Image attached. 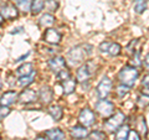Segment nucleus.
Masks as SVG:
<instances>
[{
	"label": "nucleus",
	"mask_w": 149,
	"mask_h": 140,
	"mask_svg": "<svg viewBox=\"0 0 149 140\" xmlns=\"http://www.w3.org/2000/svg\"><path fill=\"white\" fill-rule=\"evenodd\" d=\"M20 30H22V29H21V27H19V29H16V30H15V29H14V30L11 31V34H17V32H20Z\"/></svg>",
	"instance_id": "4c0bfd02"
},
{
	"label": "nucleus",
	"mask_w": 149,
	"mask_h": 140,
	"mask_svg": "<svg viewBox=\"0 0 149 140\" xmlns=\"http://www.w3.org/2000/svg\"><path fill=\"white\" fill-rule=\"evenodd\" d=\"M128 140H141V138H139V134L136 130H130L128 135Z\"/></svg>",
	"instance_id": "72a5a7b5"
},
{
	"label": "nucleus",
	"mask_w": 149,
	"mask_h": 140,
	"mask_svg": "<svg viewBox=\"0 0 149 140\" xmlns=\"http://www.w3.org/2000/svg\"><path fill=\"white\" fill-rule=\"evenodd\" d=\"M76 88V81L72 78H68L66 81H62V89H63V93L66 96L71 94V93L74 91Z\"/></svg>",
	"instance_id": "a211bd4d"
},
{
	"label": "nucleus",
	"mask_w": 149,
	"mask_h": 140,
	"mask_svg": "<svg viewBox=\"0 0 149 140\" xmlns=\"http://www.w3.org/2000/svg\"><path fill=\"white\" fill-rule=\"evenodd\" d=\"M17 99V94L15 91H8L0 97V105L9 107L13 103H15V100Z\"/></svg>",
	"instance_id": "ddd939ff"
},
{
	"label": "nucleus",
	"mask_w": 149,
	"mask_h": 140,
	"mask_svg": "<svg viewBox=\"0 0 149 140\" xmlns=\"http://www.w3.org/2000/svg\"><path fill=\"white\" fill-rule=\"evenodd\" d=\"M120 45L117 42H109V41H104L100 45V51L102 53H108L109 56H118L120 53Z\"/></svg>",
	"instance_id": "39448f33"
},
{
	"label": "nucleus",
	"mask_w": 149,
	"mask_h": 140,
	"mask_svg": "<svg viewBox=\"0 0 149 140\" xmlns=\"http://www.w3.org/2000/svg\"><path fill=\"white\" fill-rule=\"evenodd\" d=\"M35 140H47V139H45L44 137H39V138H36Z\"/></svg>",
	"instance_id": "a19ab883"
},
{
	"label": "nucleus",
	"mask_w": 149,
	"mask_h": 140,
	"mask_svg": "<svg viewBox=\"0 0 149 140\" xmlns=\"http://www.w3.org/2000/svg\"><path fill=\"white\" fill-rule=\"evenodd\" d=\"M46 4H47V9L50 11H55L56 9H57V3H56V0H49Z\"/></svg>",
	"instance_id": "473e14b6"
},
{
	"label": "nucleus",
	"mask_w": 149,
	"mask_h": 140,
	"mask_svg": "<svg viewBox=\"0 0 149 140\" xmlns=\"http://www.w3.org/2000/svg\"><path fill=\"white\" fill-rule=\"evenodd\" d=\"M137 105L139 108H146V107H148L149 105V96L142 93V94L137 98Z\"/></svg>",
	"instance_id": "393cba45"
},
{
	"label": "nucleus",
	"mask_w": 149,
	"mask_h": 140,
	"mask_svg": "<svg viewBox=\"0 0 149 140\" xmlns=\"http://www.w3.org/2000/svg\"><path fill=\"white\" fill-rule=\"evenodd\" d=\"M0 139H1V137H0Z\"/></svg>",
	"instance_id": "37998d69"
},
{
	"label": "nucleus",
	"mask_w": 149,
	"mask_h": 140,
	"mask_svg": "<svg viewBox=\"0 0 149 140\" xmlns=\"http://www.w3.org/2000/svg\"><path fill=\"white\" fill-rule=\"evenodd\" d=\"M128 92H129V87L123 86V85H122V86H118V87H117V91H116L117 96L120 97V98H123L124 96H127Z\"/></svg>",
	"instance_id": "c756f323"
},
{
	"label": "nucleus",
	"mask_w": 149,
	"mask_h": 140,
	"mask_svg": "<svg viewBox=\"0 0 149 140\" xmlns=\"http://www.w3.org/2000/svg\"><path fill=\"white\" fill-rule=\"evenodd\" d=\"M27 56H29V52H27L26 55H24V56H21V57H20V58H19V60H17V61H22V60H24V58H26V57H27Z\"/></svg>",
	"instance_id": "58836bf2"
},
{
	"label": "nucleus",
	"mask_w": 149,
	"mask_h": 140,
	"mask_svg": "<svg viewBox=\"0 0 149 140\" xmlns=\"http://www.w3.org/2000/svg\"><path fill=\"white\" fill-rule=\"evenodd\" d=\"M54 24H55V17L51 14H45L39 20V25L41 27H51Z\"/></svg>",
	"instance_id": "aec40b11"
},
{
	"label": "nucleus",
	"mask_w": 149,
	"mask_h": 140,
	"mask_svg": "<svg viewBox=\"0 0 149 140\" xmlns=\"http://www.w3.org/2000/svg\"><path fill=\"white\" fill-rule=\"evenodd\" d=\"M45 134L49 138V140H63L65 139V134L60 129H50Z\"/></svg>",
	"instance_id": "6ab92c4d"
},
{
	"label": "nucleus",
	"mask_w": 149,
	"mask_h": 140,
	"mask_svg": "<svg viewBox=\"0 0 149 140\" xmlns=\"http://www.w3.org/2000/svg\"><path fill=\"white\" fill-rule=\"evenodd\" d=\"M44 41L50 45H57L61 41V34L55 29H49V30H46L44 35Z\"/></svg>",
	"instance_id": "f8f14e48"
},
{
	"label": "nucleus",
	"mask_w": 149,
	"mask_h": 140,
	"mask_svg": "<svg viewBox=\"0 0 149 140\" xmlns=\"http://www.w3.org/2000/svg\"><path fill=\"white\" fill-rule=\"evenodd\" d=\"M143 86H144V88H149V74H147L146 77L143 78Z\"/></svg>",
	"instance_id": "f704fd0d"
},
{
	"label": "nucleus",
	"mask_w": 149,
	"mask_h": 140,
	"mask_svg": "<svg viewBox=\"0 0 149 140\" xmlns=\"http://www.w3.org/2000/svg\"><path fill=\"white\" fill-rule=\"evenodd\" d=\"M49 67L55 74H58L60 72L66 68V61H65V58L61 57V56H56V57H52L49 61Z\"/></svg>",
	"instance_id": "6e6552de"
},
{
	"label": "nucleus",
	"mask_w": 149,
	"mask_h": 140,
	"mask_svg": "<svg viewBox=\"0 0 149 140\" xmlns=\"http://www.w3.org/2000/svg\"><path fill=\"white\" fill-rule=\"evenodd\" d=\"M45 6V0H32L31 3V12L32 14H39L42 11Z\"/></svg>",
	"instance_id": "b1692460"
},
{
	"label": "nucleus",
	"mask_w": 149,
	"mask_h": 140,
	"mask_svg": "<svg viewBox=\"0 0 149 140\" xmlns=\"http://www.w3.org/2000/svg\"><path fill=\"white\" fill-rule=\"evenodd\" d=\"M71 135L72 138L74 139H83L88 137V130L86 127H83V125H74V127L71 128Z\"/></svg>",
	"instance_id": "2eb2a0df"
},
{
	"label": "nucleus",
	"mask_w": 149,
	"mask_h": 140,
	"mask_svg": "<svg viewBox=\"0 0 149 140\" xmlns=\"http://www.w3.org/2000/svg\"><path fill=\"white\" fill-rule=\"evenodd\" d=\"M88 138H90V140H106V134L101 130H95L88 135Z\"/></svg>",
	"instance_id": "cd10ccee"
},
{
	"label": "nucleus",
	"mask_w": 149,
	"mask_h": 140,
	"mask_svg": "<svg viewBox=\"0 0 149 140\" xmlns=\"http://www.w3.org/2000/svg\"><path fill=\"white\" fill-rule=\"evenodd\" d=\"M37 100V93L34 91V89H27L22 91L19 96V102L22 104H29V103H34V102Z\"/></svg>",
	"instance_id": "9b49d317"
},
{
	"label": "nucleus",
	"mask_w": 149,
	"mask_h": 140,
	"mask_svg": "<svg viewBox=\"0 0 149 140\" xmlns=\"http://www.w3.org/2000/svg\"><path fill=\"white\" fill-rule=\"evenodd\" d=\"M130 64H132L133 67H137V66H141V64H142V61H141V51H139V50L133 55L132 61H130Z\"/></svg>",
	"instance_id": "c85d7f7f"
},
{
	"label": "nucleus",
	"mask_w": 149,
	"mask_h": 140,
	"mask_svg": "<svg viewBox=\"0 0 149 140\" xmlns=\"http://www.w3.org/2000/svg\"><path fill=\"white\" fill-rule=\"evenodd\" d=\"M138 76H139V72L137 71V68L133 66H129V64L128 66H124L118 73V78H119L120 83L127 87L134 86Z\"/></svg>",
	"instance_id": "f257e3e1"
},
{
	"label": "nucleus",
	"mask_w": 149,
	"mask_h": 140,
	"mask_svg": "<svg viewBox=\"0 0 149 140\" xmlns=\"http://www.w3.org/2000/svg\"><path fill=\"white\" fill-rule=\"evenodd\" d=\"M34 76H35V72L30 74V76H24V77H20L19 78V85L22 86V87H26L31 85L32 82H34Z\"/></svg>",
	"instance_id": "bb28decb"
},
{
	"label": "nucleus",
	"mask_w": 149,
	"mask_h": 140,
	"mask_svg": "<svg viewBox=\"0 0 149 140\" xmlns=\"http://www.w3.org/2000/svg\"><path fill=\"white\" fill-rule=\"evenodd\" d=\"M3 21H4V17L1 16V14H0V26L3 25Z\"/></svg>",
	"instance_id": "ea45409f"
},
{
	"label": "nucleus",
	"mask_w": 149,
	"mask_h": 140,
	"mask_svg": "<svg viewBox=\"0 0 149 140\" xmlns=\"http://www.w3.org/2000/svg\"><path fill=\"white\" fill-rule=\"evenodd\" d=\"M142 93H144V94H147V96H149V88H143V91H142Z\"/></svg>",
	"instance_id": "e433bc0d"
},
{
	"label": "nucleus",
	"mask_w": 149,
	"mask_h": 140,
	"mask_svg": "<svg viewBox=\"0 0 149 140\" xmlns=\"http://www.w3.org/2000/svg\"><path fill=\"white\" fill-rule=\"evenodd\" d=\"M0 14L6 20H14V19H16L19 16L17 9L14 5H10V4H5V5L0 8Z\"/></svg>",
	"instance_id": "9d476101"
},
{
	"label": "nucleus",
	"mask_w": 149,
	"mask_h": 140,
	"mask_svg": "<svg viewBox=\"0 0 149 140\" xmlns=\"http://www.w3.org/2000/svg\"><path fill=\"white\" fill-rule=\"evenodd\" d=\"M147 3L148 0H136L134 1V10L138 14H142L147 9Z\"/></svg>",
	"instance_id": "a878e982"
},
{
	"label": "nucleus",
	"mask_w": 149,
	"mask_h": 140,
	"mask_svg": "<svg viewBox=\"0 0 149 140\" xmlns=\"http://www.w3.org/2000/svg\"><path fill=\"white\" fill-rule=\"evenodd\" d=\"M0 120H1V119H0Z\"/></svg>",
	"instance_id": "c03bdc74"
},
{
	"label": "nucleus",
	"mask_w": 149,
	"mask_h": 140,
	"mask_svg": "<svg viewBox=\"0 0 149 140\" xmlns=\"http://www.w3.org/2000/svg\"><path fill=\"white\" fill-rule=\"evenodd\" d=\"M52 97H54V92H52V89H51L49 86L41 87L39 98H40V100L44 104H50L51 100H52Z\"/></svg>",
	"instance_id": "4468645a"
},
{
	"label": "nucleus",
	"mask_w": 149,
	"mask_h": 140,
	"mask_svg": "<svg viewBox=\"0 0 149 140\" xmlns=\"http://www.w3.org/2000/svg\"><path fill=\"white\" fill-rule=\"evenodd\" d=\"M85 47L86 46H77V47L72 49L68 52V56H67L68 61L71 62L72 64H77V63L82 62V60L86 57V55L90 53V52H85V51H83Z\"/></svg>",
	"instance_id": "20e7f679"
},
{
	"label": "nucleus",
	"mask_w": 149,
	"mask_h": 140,
	"mask_svg": "<svg viewBox=\"0 0 149 140\" xmlns=\"http://www.w3.org/2000/svg\"><path fill=\"white\" fill-rule=\"evenodd\" d=\"M93 63L92 62H88L86 64H83V66H81L80 68H78V71H77V81L78 82H86L88 81V78H90L92 76V73H93Z\"/></svg>",
	"instance_id": "1a4fd4ad"
},
{
	"label": "nucleus",
	"mask_w": 149,
	"mask_h": 140,
	"mask_svg": "<svg viewBox=\"0 0 149 140\" xmlns=\"http://www.w3.org/2000/svg\"><path fill=\"white\" fill-rule=\"evenodd\" d=\"M96 110L100 115H102L103 118H108V116L113 115L114 113V104L109 100L102 99L96 104Z\"/></svg>",
	"instance_id": "7ed1b4c3"
},
{
	"label": "nucleus",
	"mask_w": 149,
	"mask_h": 140,
	"mask_svg": "<svg viewBox=\"0 0 149 140\" xmlns=\"http://www.w3.org/2000/svg\"><path fill=\"white\" fill-rule=\"evenodd\" d=\"M34 72H35L34 71V66H32V63H30V62L21 64V66L16 69V74H17L19 77L30 76V74H32Z\"/></svg>",
	"instance_id": "dca6fc26"
},
{
	"label": "nucleus",
	"mask_w": 149,
	"mask_h": 140,
	"mask_svg": "<svg viewBox=\"0 0 149 140\" xmlns=\"http://www.w3.org/2000/svg\"><path fill=\"white\" fill-rule=\"evenodd\" d=\"M125 120V115L122 113V112H117L113 115H111L108 119L103 123L104 130H107L108 133H114L122 127L123 123Z\"/></svg>",
	"instance_id": "f03ea898"
},
{
	"label": "nucleus",
	"mask_w": 149,
	"mask_h": 140,
	"mask_svg": "<svg viewBox=\"0 0 149 140\" xmlns=\"http://www.w3.org/2000/svg\"><path fill=\"white\" fill-rule=\"evenodd\" d=\"M49 114L52 116V118L55 120H61L62 118V115H63V110H62V107H60L57 104H54V105H51L50 108H49Z\"/></svg>",
	"instance_id": "f3484780"
},
{
	"label": "nucleus",
	"mask_w": 149,
	"mask_h": 140,
	"mask_svg": "<svg viewBox=\"0 0 149 140\" xmlns=\"http://www.w3.org/2000/svg\"><path fill=\"white\" fill-rule=\"evenodd\" d=\"M78 120H80V123L83 127H91L96 122V115L91 109L85 108L81 110L80 115H78Z\"/></svg>",
	"instance_id": "423d86ee"
},
{
	"label": "nucleus",
	"mask_w": 149,
	"mask_h": 140,
	"mask_svg": "<svg viewBox=\"0 0 149 140\" xmlns=\"http://www.w3.org/2000/svg\"><path fill=\"white\" fill-rule=\"evenodd\" d=\"M136 132L137 133H141L142 137H147L148 134V128H147V123H146V119L143 116H139L138 120H137V125H136Z\"/></svg>",
	"instance_id": "4be33fe9"
},
{
	"label": "nucleus",
	"mask_w": 149,
	"mask_h": 140,
	"mask_svg": "<svg viewBox=\"0 0 149 140\" xmlns=\"http://www.w3.org/2000/svg\"><path fill=\"white\" fill-rule=\"evenodd\" d=\"M56 76H57V78L60 79V81H66V79L70 78V72H68L67 68H65L63 71H61L58 74H56Z\"/></svg>",
	"instance_id": "7c9ffc66"
},
{
	"label": "nucleus",
	"mask_w": 149,
	"mask_h": 140,
	"mask_svg": "<svg viewBox=\"0 0 149 140\" xmlns=\"http://www.w3.org/2000/svg\"><path fill=\"white\" fill-rule=\"evenodd\" d=\"M111 88H112V82L108 77H103L101 79V82L97 86V94H98L100 98L104 99L111 93Z\"/></svg>",
	"instance_id": "0eeeda50"
},
{
	"label": "nucleus",
	"mask_w": 149,
	"mask_h": 140,
	"mask_svg": "<svg viewBox=\"0 0 149 140\" xmlns=\"http://www.w3.org/2000/svg\"><path fill=\"white\" fill-rule=\"evenodd\" d=\"M11 1L17 6V9L22 12L31 10V0H11Z\"/></svg>",
	"instance_id": "412c9836"
},
{
	"label": "nucleus",
	"mask_w": 149,
	"mask_h": 140,
	"mask_svg": "<svg viewBox=\"0 0 149 140\" xmlns=\"http://www.w3.org/2000/svg\"><path fill=\"white\" fill-rule=\"evenodd\" d=\"M144 66H146V68L149 71V53L146 56V58H144Z\"/></svg>",
	"instance_id": "c9c22d12"
},
{
	"label": "nucleus",
	"mask_w": 149,
	"mask_h": 140,
	"mask_svg": "<svg viewBox=\"0 0 149 140\" xmlns=\"http://www.w3.org/2000/svg\"><path fill=\"white\" fill-rule=\"evenodd\" d=\"M129 127L128 125H122L117 132H116V140H128L129 135Z\"/></svg>",
	"instance_id": "5701e85b"
},
{
	"label": "nucleus",
	"mask_w": 149,
	"mask_h": 140,
	"mask_svg": "<svg viewBox=\"0 0 149 140\" xmlns=\"http://www.w3.org/2000/svg\"><path fill=\"white\" fill-rule=\"evenodd\" d=\"M3 87V82H1V79H0V88Z\"/></svg>",
	"instance_id": "79ce46f5"
},
{
	"label": "nucleus",
	"mask_w": 149,
	"mask_h": 140,
	"mask_svg": "<svg viewBox=\"0 0 149 140\" xmlns=\"http://www.w3.org/2000/svg\"><path fill=\"white\" fill-rule=\"evenodd\" d=\"M10 113V109L9 107H4V105H0V119L5 118V116Z\"/></svg>",
	"instance_id": "2f4dec72"
}]
</instances>
